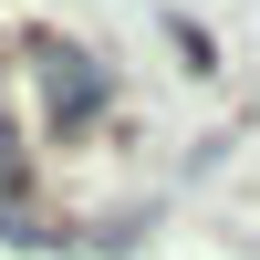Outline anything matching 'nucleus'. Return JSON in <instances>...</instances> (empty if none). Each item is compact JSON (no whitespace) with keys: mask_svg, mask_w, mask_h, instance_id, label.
Instances as JSON below:
<instances>
[{"mask_svg":"<svg viewBox=\"0 0 260 260\" xmlns=\"http://www.w3.org/2000/svg\"><path fill=\"white\" fill-rule=\"evenodd\" d=\"M0 187H11V156H0Z\"/></svg>","mask_w":260,"mask_h":260,"instance_id":"7ed1b4c3","label":"nucleus"},{"mask_svg":"<svg viewBox=\"0 0 260 260\" xmlns=\"http://www.w3.org/2000/svg\"><path fill=\"white\" fill-rule=\"evenodd\" d=\"M31 83H42V104H52V125L104 115V62L73 52V42H42V52H31Z\"/></svg>","mask_w":260,"mask_h":260,"instance_id":"f257e3e1","label":"nucleus"},{"mask_svg":"<svg viewBox=\"0 0 260 260\" xmlns=\"http://www.w3.org/2000/svg\"><path fill=\"white\" fill-rule=\"evenodd\" d=\"M0 240H11V250H52L62 229H52V219H31V208H0Z\"/></svg>","mask_w":260,"mask_h":260,"instance_id":"f03ea898","label":"nucleus"}]
</instances>
